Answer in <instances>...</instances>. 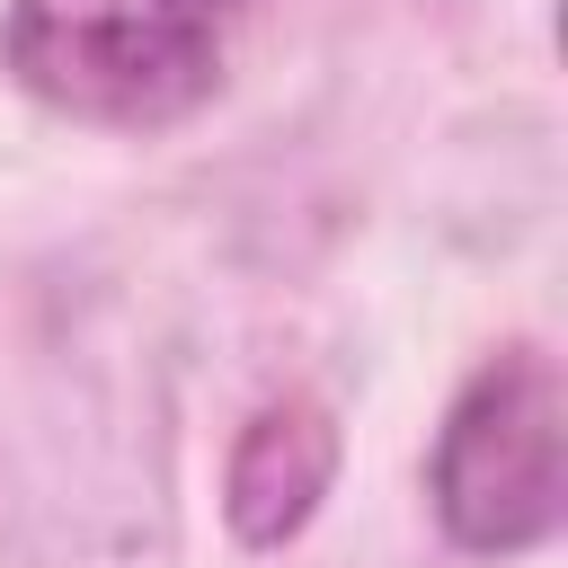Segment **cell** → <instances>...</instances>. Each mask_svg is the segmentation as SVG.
Here are the masks:
<instances>
[{
    "mask_svg": "<svg viewBox=\"0 0 568 568\" xmlns=\"http://www.w3.org/2000/svg\"><path fill=\"white\" fill-rule=\"evenodd\" d=\"M240 0H9L0 62L80 124H169L213 98Z\"/></svg>",
    "mask_w": 568,
    "mask_h": 568,
    "instance_id": "cell-1",
    "label": "cell"
},
{
    "mask_svg": "<svg viewBox=\"0 0 568 568\" xmlns=\"http://www.w3.org/2000/svg\"><path fill=\"white\" fill-rule=\"evenodd\" d=\"M559 364L541 346H506L488 355L462 399L444 408L435 435V515L462 550L497 559V550H532L559 532Z\"/></svg>",
    "mask_w": 568,
    "mask_h": 568,
    "instance_id": "cell-2",
    "label": "cell"
},
{
    "mask_svg": "<svg viewBox=\"0 0 568 568\" xmlns=\"http://www.w3.org/2000/svg\"><path fill=\"white\" fill-rule=\"evenodd\" d=\"M328 470H337V426L311 399H266L231 444V479H222L231 532L248 550H275L284 532L311 524V506L328 497Z\"/></svg>",
    "mask_w": 568,
    "mask_h": 568,
    "instance_id": "cell-3",
    "label": "cell"
}]
</instances>
